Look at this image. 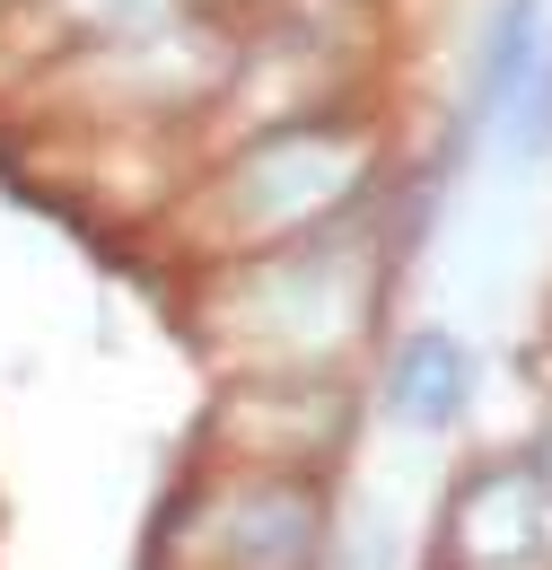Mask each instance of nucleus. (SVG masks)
Returning a JSON list of instances; mask_svg holds the SVG:
<instances>
[{"instance_id": "obj_1", "label": "nucleus", "mask_w": 552, "mask_h": 570, "mask_svg": "<svg viewBox=\"0 0 552 570\" xmlns=\"http://www.w3.org/2000/svg\"><path fill=\"white\" fill-rule=\"evenodd\" d=\"M456 395H465V352H456L447 334L404 343V360H395V413H404V422H447Z\"/></svg>"}, {"instance_id": "obj_2", "label": "nucleus", "mask_w": 552, "mask_h": 570, "mask_svg": "<svg viewBox=\"0 0 552 570\" xmlns=\"http://www.w3.org/2000/svg\"><path fill=\"white\" fill-rule=\"evenodd\" d=\"M526 71H535V9H526V0H509V18L491 27V53H483L474 97H483V106H509V97L526 88Z\"/></svg>"}]
</instances>
